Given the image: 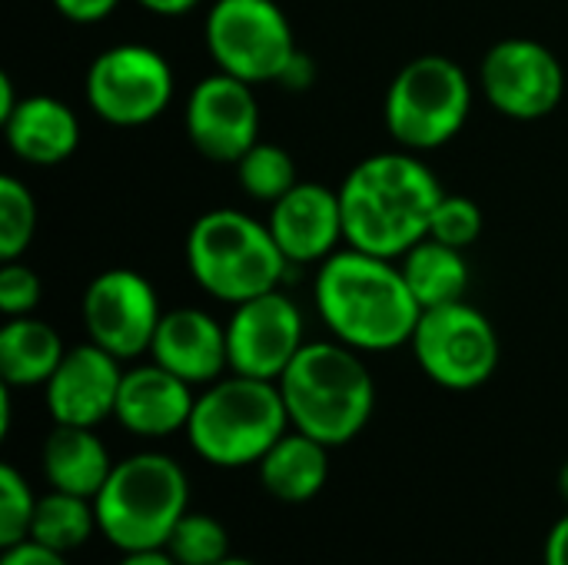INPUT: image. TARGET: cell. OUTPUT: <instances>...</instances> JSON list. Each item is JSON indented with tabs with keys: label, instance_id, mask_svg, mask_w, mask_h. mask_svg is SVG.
<instances>
[{
	"label": "cell",
	"instance_id": "obj_1",
	"mask_svg": "<svg viewBox=\"0 0 568 565\" xmlns=\"http://www.w3.org/2000/svg\"><path fill=\"white\" fill-rule=\"evenodd\" d=\"M443 193L436 173L413 150H386L359 160L339 186L346 246L399 260L429 236V220Z\"/></svg>",
	"mask_w": 568,
	"mask_h": 565
},
{
	"label": "cell",
	"instance_id": "obj_2",
	"mask_svg": "<svg viewBox=\"0 0 568 565\" xmlns=\"http://www.w3.org/2000/svg\"><path fill=\"white\" fill-rule=\"evenodd\" d=\"M316 310L326 330L359 353H389L409 343L423 316L403 270L356 246L336 250L320 263Z\"/></svg>",
	"mask_w": 568,
	"mask_h": 565
},
{
	"label": "cell",
	"instance_id": "obj_3",
	"mask_svg": "<svg viewBox=\"0 0 568 565\" xmlns=\"http://www.w3.org/2000/svg\"><path fill=\"white\" fill-rule=\"evenodd\" d=\"M290 426L336 450L353 443L373 420L376 383L346 343H306L276 380Z\"/></svg>",
	"mask_w": 568,
	"mask_h": 565
},
{
	"label": "cell",
	"instance_id": "obj_4",
	"mask_svg": "<svg viewBox=\"0 0 568 565\" xmlns=\"http://www.w3.org/2000/svg\"><path fill=\"white\" fill-rule=\"evenodd\" d=\"M283 433H290V413L280 383L240 373L210 383L186 423L193 453L220 470L256 466Z\"/></svg>",
	"mask_w": 568,
	"mask_h": 565
},
{
	"label": "cell",
	"instance_id": "obj_5",
	"mask_svg": "<svg viewBox=\"0 0 568 565\" xmlns=\"http://www.w3.org/2000/svg\"><path fill=\"white\" fill-rule=\"evenodd\" d=\"M100 536L120 553L163 549L173 526L190 513V480L163 453H136L113 463L93 500Z\"/></svg>",
	"mask_w": 568,
	"mask_h": 565
},
{
	"label": "cell",
	"instance_id": "obj_6",
	"mask_svg": "<svg viewBox=\"0 0 568 565\" xmlns=\"http://www.w3.org/2000/svg\"><path fill=\"white\" fill-rule=\"evenodd\" d=\"M186 266L200 290L236 306L280 290L290 260L266 223L223 206L193 220L186 233Z\"/></svg>",
	"mask_w": 568,
	"mask_h": 565
},
{
	"label": "cell",
	"instance_id": "obj_7",
	"mask_svg": "<svg viewBox=\"0 0 568 565\" xmlns=\"http://www.w3.org/2000/svg\"><path fill=\"white\" fill-rule=\"evenodd\" d=\"M469 110L473 83L466 70L443 53H423L403 63L393 77L383 120L403 150L419 153L446 147L466 127Z\"/></svg>",
	"mask_w": 568,
	"mask_h": 565
},
{
	"label": "cell",
	"instance_id": "obj_8",
	"mask_svg": "<svg viewBox=\"0 0 568 565\" xmlns=\"http://www.w3.org/2000/svg\"><path fill=\"white\" fill-rule=\"evenodd\" d=\"M206 50L216 70L246 83L283 80L300 53L293 23L276 0H213Z\"/></svg>",
	"mask_w": 568,
	"mask_h": 565
},
{
	"label": "cell",
	"instance_id": "obj_9",
	"mask_svg": "<svg viewBox=\"0 0 568 565\" xmlns=\"http://www.w3.org/2000/svg\"><path fill=\"white\" fill-rule=\"evenodd\" d=\"M409 346L419 370L453 393H469L489 383L503 353L489 316L466 300L423 310Z\"/></svg>",
	"mask_w": 568,
	"mask_h": 565
},
{
	"label": "cell",
	"instance_id": "obj_10",
	"mask_svg": "<svg viewBox=\"0 0 568 565\" xmlns=\"http://www.w3.org/2000/svg\"><path fill=\"white\" fill-rule=\"evenodd\" d=\"M173 100V70L146 43H116L93 57L87 70V103L113 127L153 123Z\"/></svg>",
	"mask_w": 568,
	"mask_h": 565
},
{
	"label": "cell",
	"instance_id": "obj_11",
	"mask_svg": "<svg viewBox=\"0 0 568 565\" xmlns=\"http://www.w3.org/2000/svg\"><path fill=\"white\" fill-rule=\"evenodd\" d=\"M479 87L489 107L503 117L542 120L566 97V70L546 43L529 37H506L486 50Z\"/></svg>",
	"mask_w": 568,
	"mask_h": 565
},
{
	"label": "cell",
	"instance_id": "obj_12",
	"mask_svg": "<svg viewBox=\"0 0 568 565\" xmlns=\"http://www.w3.org/2000/svg\"><path fill=\"white\" fill-rule=\"evenodd\" d=\"M160 300L153 283L126 266L103 270L90 280L83 293V326L90 343L103 346L116 360H133L150 353L153 333L160 326Z\"/></svg>",
	"mask_w": 568,
	"mask_h": 565
},
{
	"label": "cell",
	"instance_id": "obj_13",
	"mask_svg": "<svg viewBox=\"0 0 568 565\" xmlns=\"http://www.w3.org/2000/svg\"><path fill=\"white\" fill-rule=\"evenodd\" d=\"M303 346V313L286 293L270 290L233 306L226 323L230 373L276 383Z\"/></svg>",
	"mask_w": 568,
	"mask_h": 565
},
{
	"label": "cell",
	"instance_id": "obj_14",
	"mask_svg": "<svg viewBox=\"0 0 568 565\" xmlns=\"http://www.w3.org/2000/svg\"><path fill=\"white\" fill-rule=\"evenodd\" d=\"M186 137L213 163H236L260 140V103L253 83L223 70L203 77L183 110Z\"/></svg>",
	"mask_w": 568,
	"mask_h": 565
},
{
	"label": "cell",
	"instance_id": "obj_15",
	"mask_svg": "<svg viewBox=\"0 0 568 565\" xmlns=\"http://www.w3.org/2000/svg\"><path fill=\"white\" fill-rule=\"evenodd\" d=\"M123 383L120 360L97 343H83L63 353L60 366L43 386L47 413L63 426H100L116 410Z\"/></svg>",
	"mask_w": 568,
	"mask_h": 565
},
{
	"label": "cell",
	"instance_id": "obj_16",
	"mask_svg": "<svg viewBox=\"0 0 568 565\" xmlns=\"http://www.w3.org/2000/svg\"><path fill=\"white\" fill-rule=\"evenodd\" d=\"M266 226L290 263H323L339 243H346L339 190L300 180L290 193L270 203Z\"/></svg>",
	"mask_w": 568,
	"mask_h": 565
},
{
	"label": "cell",
	"instance_id": "obj_17",
	"mask_svg": "<svg viewBox=\"0 0 568 565\" xmlns=\"http://www.w3.org/2000/svg\"><path fill=\"white\" fill-rule=\"evenodd\" d=\"M150 356L190 386L216 383L223 370H230L226 326H220L210 313L196 306L166 310L153 333Z\"/></svg>",
	"mask_w": 568,
	"mask_h": 565
},
{
	"label": "cell",
	"instance_id": "obj_18",
	"mask_svg": "<svg viewBox=\"0 0 568 565\" xmlns=\"http://www.w3.org/2000/svg\"><path fill=\"white\" fill-rule=\"evenodd\" d=\"M193 403L196 396L186 380L163 370L160 363H146L123 373L113 420L133 436L160 440L186 430L193 416Z\"/></svg>",
	"mask_w": 568,
	"mask_h": 565
},
{
	"label": "cell",
	"instance_id": "obj_19",
	"mask_svg": "<svg viewBox=\"0 0 568 565\" xmlns=\"http://www.w3.org/2000/svg\"><path fill=\"white\" fill-rule=\"evenodd\" d=\"M3 137L13 157L33 167H57L80 147L77 113L47 93L20 97L17 110L3 120Z\"/></svg>",
	"mask_w": 568,
	"mask_h": 565
},
{
	"label": "cell",
	"instance_id": "obj_20",
	"mask_svg": "<svg viewBox=\"0 0 568 565\" xmlns=\"http://www.w3.org/2000/svg\"><path fill=\"white\" fill-rule=\"evenodd\" d=\"M40 470L50 490L73 493L83 500H97L103 483L113 473V460L103 440L90 426H63L53 423L50 436L40 450Z\"/></svg>",
	"mask_w": 568,
	"mask_h": 565
},
{
	"label": "cell",
	"instance_id": "obj_21",
	"mask_svg": "<svg viewBox=\"0 0 568 565\" xmlns=\"http://www.w3.org/2000/svg\"><path fill=\"white\" fill-rule=\"evenodd\" d=\"M256 473L273 500L303 506L316 500L329 480V446L290 426V433H283L276 446L256 463Z\"/></svg>",
	"mask_w": 568,
	"mask_h": 565
},
{
	"label": "cell",
	"instance_id": "obj_22",
	"mask_svg": "<svg viewBox=\"0 0 568 565\" xmlns=\"http://www.w3.org/2000/svg\"><path fill=\"white\" fill-rule=\"evenodd\" d=\"M63 353L67 346L50 323L37 320L33 313L10 316L0 330V380L10 390L47 386Z\"/></svg>",
	"mask_w": 568,
	"mask_h": 565
},
{
	"label": "cell",
	"instance_id": "obj_23",
	"mask_svg": "<svg viewBox=\"0 0 568 565\" xmlns=\"http://www.w3.org/2000/svg\"><path fill=\"white\" fill-rule=\"evenodd\" d=\"M463 253L466 250H456V246H446V243L426 236V240H419L413 250H406L399 256L403 280H406L409 293L416 296V303L423 310L466 300L469 263H466Z\"/></svg>",
	"mask_w": 568,
	"mask_h": 565
},
{
	"label": "cell",
	"instance_id": "obj_24",
	"mask_svg": "<svg viewBox=\"0 0 568 565\" xmlns=\"http://www.w3.org/2000/svg\"><path fill=\"white\" fill-rule=\"evenodd\" d=\"M93 533H100L97 526V506L93 500L73 496V493H60L50 490L47 496L37 500L33 509V526H30V539L53 549V553H77Z\"/></svg>",
	"mask_w": 568,
	"mask_h": 565
},
{
	"label": "cell",
	"instance_id": "obj_25",
	"mask_svg": "<svg viewBox=\"0 0 568 565\" xmlns=\"http://www.w3.org/2000/svg\"><path fill=\"white\" fill-rule=\"evenodd\" d=\"M233 167H236V180L246 190V196H253L260 203H276L283 193H290L300 183L293 153L270 140H256Z\"/></svg>",
	"mask_w": 568,
	"mask_h": 565
},
{
	"label": "cell",
	"instance_id": "obj_26",
	"mask_svg": "<svg viewBox=\"0 0 568 565\" xmlns=\"http://www.w3.org/2000/svg\"><path fill=\"white\" fill-rule=\"evenodd\" d=\"M163 549L180 565H220L230 559V533L216 516L186 513L173 526Z\"/></svg>",
	"mask_w": 568,
	"mask_h": 565
},
{
	"label": "cell",
	"instance_id": "obj_27",
	"mask_svg": "<svg viewBox=\"0 0 568 565\" xmlns=\"http://www.w3.org/2000/svg\"><path fill=\"white\" fill-rule=\"evenodd\" d=\"M37 233V200L17 176H0V260H20Z\"/></svg>",
	"mask_w": 568,
	"mask_h": 565
},
{
	"label": "cell",
	"instance_id": "obj_28",
	"mask_svg": "<svg viewBox=\"0 0 568 565\" xmlns=\"http://www.w3.org/2000/svg\"><path fill=\"white\" fill-rule=\"evenodd\" d=\"M37 500L40 496H33V490L20 476V470L3 463L0 466V549H10V546L30 539Z\"/></svg>",
	"mask_w": 568,
	"mask_h": 565
},
{
	"label": "cell",
	"instance_id": "obj_29",
	"mask_svg": "<svg viewBox=\"0 0 568 565\" xmlns=\"http://www.w3.org/2000/svg\"><path fill=\"white\" fill-rule=\"evenodd\" d=\"M429 236L456 246V250H469L479 236H483V210L473 196L463 193H443L433 220H429Z\"/></svg>",
	"mask_w": 568,
	"mask_h": 565
},
{
	"label": "cell",
	"instance_id": "obj_30",
	"mask_svg": "<svg viewBox=\"0 0 568 565\" xmlns=\"http://www.w3.org/2000/svg\"><path fill=\"white\" fill-rule=\"evenodd\" d=\"M40 296H43V283L27 263L7 260L0 266V313L7 320L10 316H30L37 310Z\"/></svg>",
	"mask_w": 568,
	"mask_h": 565
},
{
	"label": "cell",
	"instance_id": "obj_31",
	"mask_svg": "<svg viewBox=\"0 0 568 565\" xmlns=\"http://www.w3.org/2000/svg\"><path fill=\"white\" fill-rule=\"evenodd\" d=\"M120 0H53L57 13L70 23H100L116 10Z\"/></svg>",
	"mask_w": 568,
	"mask_h": 565
},
{
	"label": "cell",
	"instance_id": "obj_32",
	"mask_svg": "<svg viewBox=\"0 0 568 565\" xmlns=\"http://www.w3.org/2000/svg\"><path fill=\"white\" fill-rule=\"evenodd\" d=\"M0 565H70V563H67V556H63V553H53V549H47V546H40V543H33V539H23V543H17V546L3 549Z\"/></svg>",
	"mask_w": 568,
	"mask_h": 565
},
{
	"label": "cell",
	"instance_id": "obj_33",
	"mask_svg": "<svg viewBox=\"0 0 568 565\" xmlns=\"http://www.w3.org/2000/svg\"><path fill=\"white\" fill-rule=\"evenodd\" d=\"M542 565H568V513L549 529V536H546Z\"/></svg>",
	"mask_w": 568,
	"mask_h": 565
},
{
	"label": "cell",
	"instance_id": "obj_34",
	"mask_svg": "<svg viewBox=\"0 0 568 565\" xmlns=\"http://www.w3.org/2000/svg\"><path fill=\"white\" fill-rule=\"evenodd\" d=\"M143 10H150V13H156V17H180V13H186V10H193L200 0H136Z\"/></svg>",
	"mask_w": 568,
	"mask_h": 565
},
{
	"label": "cell",
	"instance_id": "obj_35",
	"mask_svg": "<svg viewBox=\"0 0 568 565\" xmlns=\"http://www.w3.org/2000/svg\"><path fill=\"white\" fill-rule=\"evenodd\" d=\"M120 565H180L166 549H143V553H123Z\"/></svg>",
	"mask_w": 568,
	"mask_h": 565
},
{
	"label": "cell",
	"instance_id": "obj_36",
	"mask_svg": "<svg viewBox=\"0 0 568 565\" xmlns=\"http://www.w3.org/2000/svg\"><path fill=\"white\" fill-rule=\"evenodd\" d=\"M17 103H20V97L13 93V80L7 73H0V123L17 110Z\"/></svg>",
	"mask_w": 568,
	"mask_h": 565
},
{
	"label": "cell",
	"instance_id": "obj_37",
	"mask_svg": "<svg viewBox=\"0 0 568 565\" xmlns=\"http://www.w3.org/2000/svg\"><path fill=\"white\" fill-rule=\"evenodd\" d=\"M559 493H562V500L568 503V463L559 470Z\"/></svg>",
	"mask_w": 568,
	"mask_h": 565
},
{
	"label": "cell",
	"instance_id": "obj_38",
	"mask_svg": "<svg viewBox=\"0 0 568 565\" xmlns=\"http://www.w3.org/2000/svg\"><path fill=\"white\" fill-rule=\"evenodd\" d=\"M220 565H256V563H250V559H233V556H230V559H223Z\"/></svg>",
	"mask_w": 568,
	"mask_h": 565
}]
</instances>
